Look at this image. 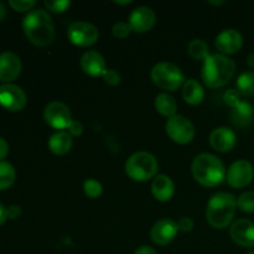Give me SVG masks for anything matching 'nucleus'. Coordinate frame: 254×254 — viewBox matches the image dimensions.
I'll return each mask as SVG.
<instances>
[{
  "label": "nucleus",
  "mask_w": 254,
  "mask_h": 254,
  "mask_svg": "<svg viewBox=\"0 0 254 254\" xmlns=\"http://www.w3.org/2000/svg\"><path fill=\"white\" fill-rule=\"evenodd\" d=\"M67 35L72 44L77 46H91L98 41V29L87 21H74L69 24Z\"/></svg>",
  "instance_id": "nucleus-8"
},
{
  "label": "nucleus",
  "mask_w": 254,
  "mask_h": 254,
  "mask_svg": "<svg viewBox=\"0 0 254 254\" xmlns=\"http://www.w3.org/2000/svg\"><path fill=\"white\" fill-rule=\"evenodd\" d=\"M236 143H237V136L236 133L230 128L226 127H220L212 130L210 134V144L216 151L220 153H226L230 151L231 149L235 148Z\"/></svg>",
  "instance_id": "nucleus-17"
},
{
  "label": "nucleus",
  "mask_w": 254,
  "mask_h": 254,
  "mask_svg": "<svg viewBox=\"0 0 254 254\" xmlns=\"http://www.w3.org/2000/svg\"><path fill=\"white\" fill-rule=\"evenodd\" d=\"M129 24H130L133 31L146 32L154 27L156 22V15L151 7L149 6H138L130 12L129 16Z\"/></svg>",
  "instance_id": "nucleus-13"
},
{
  "label": "nucleus",
  "mask_w": 254,
  "mask_h": 254,
  "mask_svg": "<svg viewBox=\"0 0 254 254\" xmlns=\"http://www.w3.org/2000/svg\"><path fill=\"white\" fill-rule=\"evenodd\" d=\"M254 108L248 102H241L236 108H233V123L238 127H248L253 122Z\"/></svg>",
  "instance_id": "nucleus-22"
},
{
  "label": "nucleus",
  "mask_w": 254,
  "mask_h": 254,
  "mask_svg": "<svg viewBox=\"0 0 254 254\" xmlns=\"http://www.w3.org/2000/svg\"><path fill=\"white\" fill-rule=\"evenodd\" d=\"M231 237L242 247H254V223L247 218L237 220L231 227Z\"/></svg>",
  "instance_id": "nucleus-16"
},
{
  "label": "nucleus",
  "mask_w": 254,
  "mask_h": 254,
  "mask_svg": "<svg viewBox=\"0 0 254 254\" xmlns=\"http://www.w3.org/2000/svg\"><path fill=\"white\" fill-rule=\"evenodd\" d=\"M16 179L14 166L7 161H0V191L9 189Z\"/></svg>",
  "instance_id": "nucleus-24"
},
{
  "label": "nucleus",
  "mask_w": 254,
  "mask_h": 254,
  "mask_svg": "<svg viewBox=\"0 0 254 254\" xmlns=\"http://www.w3.org/2000/svg\"><path fill=\"white\" fill-rule=\"evenodd\" d=\"M21 73V61L14 52L0 54V81L10 83Z\"/></svg>",
  "instance_id": "nucleus-14"
},
{
  "label": "nucleus",
  "mask_w": 254,
  "mask_h": 254,
  "mask_svg": "<svg viewBox=\"0 0 254 254\" xmlns=\"http://www.w3.org/2000/svg\"><path fill=\"white\" fill-rule=\"evenodd\" d=\"M155 108L161 116L170 118L176 114L178 103H176L175 98L169 93H160L155 98Z\"/></svg>",
  "instance_id": "nucleus-23"
},
{
  "label": "nucleus",
  "mask_w": 254,
  "mask_h": 254,
  "mask_svg": "<svg viewBox=\"0 0 254 254\" xmlns=\"http://www.w3.org/2000/svg\"><path fill=\"white\" fill-rule=\"evenodd\" d=\"M192 175L198 184L215 188L225 181L227 171L220 158L210 153H202L192 161Z\"/></svg>",
  "instance_id": "nucleus-3"
},
{
  "label": "nucleus",
  "mask_w": 254,
  "mask_h": 254,
  "mask_svg": "<svg viewBox=\"0 0 254 254\" xmlns=\"http://www.w3.org/2000/svg\"><path fill=\"white\" fill-rule=\"evenodd\" d=\"M247 254H254V251H252V252H250V253H247Z\"/></svg>",
  "instance_id": "nucleus-44"
},
{
  "label": "nucleus",
  "mask_w": 254,
  "mask_h": 254,
  "mask_svg": "<svg viewBox=\"0 0 254 254\" xmlns=\"http://www.w3.org/2000/svg\"><path fill=\"white\" fill-rule=\"evenodd\" d=\"M79 64H81V68L83 69L84 73L93 77L103 76L107 69L104 57L98 51H94V50L84 52L82 55L81 60H79Z\"/></svg>",
  "instance_id": "nucleus-18"
},
{
  "label": "nucleus",
  "mask_w": 254,
  "mask_h": 254,
  "mask_svg": "<svg viewBox=\"0 0 254 254\" xmlns=\"http://www.w3.org/2000/svg\"><path fill=\"white\" fill-rule=\"evenodd\" d=\"M254 178V168L247 160H237L228 168L227 183L231 188L242 189L250 185Z\"/></svg>",
  "instance_id": "nucleus-10"
},
{
  "label": "nucleus",
  "mask_w": 254,
  "mask_h": 254,
  "mask_svg": "<svg viewBox=\"0 0 254 254\" xmlns=\"http://www.w3.org/2000/svg\"><path fill=\"white\" fill-rule=\"evenodd\" d=\"M223 99L232 108H236L242 102L241 101V93L237 89H227L225 92V94H223Z\"/></svg>",
  "instance_id": "nucleus-32"
},
{
  "label": "nucleus",
  "mask_w": 254,
  "mask_h": 254,
  "mask_svg": "<svg viewBox=\"0 0 254 254\" xmlns=\"http://www.w3.org/2000/svg\"><path fill=\"white\" fill-rule=\"evenodd\" d=\"M22 30L30 42L47 46L55 39V25L49 12L44 9L31 10L22 20Z\"/></svg>",
  "instance_id": "nucleus-1"
},
{
  "label": "nucleus",
  "mask_w": 254,
  "mask_h": 254,
  "mask_svg": "<svg viewBox=\"0 0 254 254\" xmlns=\"http://www.w3.org/2000/svg\"><path fill=\"white\" fill-rule=\"evenodd\" d=\"M237 207L246 213L254 212V191H247L237 198Z\"/></svg>",
  "instance_id": "nucleus-28"
},
{
  "label": "nucleus",
  "mask_w": 254,
  "mask_h": 254,
  "mask_svg": "<svg viewBox=\"0 0 254 254\" xmlns=\"http://www.w3.org/2000/svg\"><path fill=\"white\" fill-rule=\"evenodd\" d=\"M68 133L71 135L79 136L82 133H83V126H82L81 122L78 121H72L71 126L68 127Z\"/></svg>",
  "instance_id": "nucleus-35"
},
{
  "label": "nucleus",
  "mask_w": 254,
  "mask_h": 254,
  "mask_svg": "<svg viewBox=\"0 0 254 254\" xmlns=\"http://www.w3.org/2000/svg\"><path fill=\"white\" fill-rule=\"evenodd\" d=\"M72 135L67 131H56L49 139V149L56 155H64L72 148Z\"/></svg>",
  "instance_id": "nucleus-20"
},
{
  "label": "nucleus",
  "mask_w": 254,
  "mask_h": 254,
  "mask_svg": "<svg viewBox=\"0 0 254 254\" xmlns=\"http://www.w3.org/2000/svg\"><path fill=\"white\" fill-rule=\"evenodd\" d=\"M247 64L250 67H252V68H254V52H252V54L248 55L247 57Z\"/></svg>",
  "instance_id": "nucleus-41"
},
{
  "label": "nucleus",
  "mask_w": 254,
  "mask_h": 254,
  "mask_svg": "<svg viewBox=\"0 0 254 254\" xmlns=\"http://www.w3.org/2000/svg\"><path fill=\"white\" fill-rule=\"evenodd\" d=\"M237 200L232 193L217 192L208 200L206 218L213 228H226L235 217Z\"/></svg>",
  "instance_id": "nucleus-4"
},
{
  "label": "nucleus",
  "mask_w": 254,
  "mask_h": 254,
  "mask_svg": "<svg viewBox=\"0 0 254 254\" xmlns=\"http://www.w3.org/2000/svg\"><path fill=\"white\" fill-rule=\"evenodd\" d=\"M151 79L161 89L174 92L185 83V76L176 64L170 62H159L151 69Z\"/></svg>",
  "instance_id": "nucleus-6"
},
{
  "label": "nucleus",
  "mask_w": 254,
  "mask_h": 254,
  "mask_svg": "<svg viewBox=\"0 0 254 254\" xmlns=\"http://www.w3.org/2000/svg\"><path fill=\"white\" fill-rule=\"evenodd\" d=\"M243 45V36L235 29H226L216 37V47L222 55L236 54Z\"/></svg>",
  "instance_id": "nucleus-15"
},
{
  "label": "nucleus",
  "mask_w": 254,
  "mask_h": 254,
  "mask_svg": "<svg viewBox=\"0 0 254 254\" xmlns=\"http://www.w3.org/2000/svg\"><path fill=\"white\" fill-rule=\"evenodd\" d=\"M5 16H6V6L2 2H0V21H2Z\"/></svg>",
  "instance_id": "nucleus-40"
},
{
  "label": "nucleus",
  "mask_w": 254,
  "mask_h": 254,
  "mask_svg": "<svg viewBox=\"0 0 254 254\" xmlns=\"http://www.w3.org/2000/svg\"><path fill=\"white\" fill-rule=\"evenodd\" d=\"M9 5L15 10V11H31L32 7L36 5L35 0H10Z\"/></svg>",
  "instance_id": "nucleus-31"
},
{
  "label": "nucleus",
  "mask_w": 254,
  "mask_h": 254,
  "mask_svg": "<svg viewBox=\"0 0 254 254\" xmlns=\"http://www.w3.org/2000/svg\"><path fill=\"white\" fill-rule=\"evenodd\" d=\"M211 4H216V5H220V4H223L225 1H210Z\"/></svg>",
  "instance_id": "nucleus-43"
},
{
  "label": "nucleus",
  "mask_w": 254,
  "mask_h": 254,
  "mask_svg": "<svg viewBox=\"0 0 254 254\" xmlns=\"http://www.w3.org/2000/svg\"><path fill=\"white\" fill-rule=\"evenodd\" d=\"M133 31L130 24L127 21H118L113 25V29H112V32L116 37L118 39H126L130 32Z\"/></svg>",
  "instance_id": "nucleus-29"
},
{
  "label": "nucleus",
  "mask_w": 254,
  "mask_h": 254,
  "mask_svg": "<svg viewBox=\"0 0 254 254\" xmlns=\"http://www.w3.org/2000/svg\"><path fill=\"white\" fill-rule=\"evenodd\" d=\"M83 190L89 198H98L103 192V186L94 179H87L83 183Z\"/></svg>",
  "instance_id": "nucleus-27"
},
{
  "label": "nucleus",
  "mask_w": 254,
  "mask_h": 254,
  "mask_svg": "<svg viewBox=\"0 0 254 254\" xmlns=\"http://www.w3.org/2000/svg\"><path fill=\"white\" fill-rule=\"evenodd\" d=\"M151 192L158 201L166 202L173 197L175 192V185L173 180L166 175H158L151 184Z\"/></svg>",
  "instance_id": "nucleus-19"
},
{
  "label": "nucleus",
  "mask_w": 254,
  "mask_h": 254,
  "mask_svg": "<svg viewBox=\"0 0 254 254\" xmlns=\"http://www.w3.org/2000/svg\"><path fill=\"white\" fill-rule=\"evenodd\" d=\"M44 119L54 129H68L72 123V114L68 107L62 102H51L44 109Z\"/></svg>",
  "instance_id": "nucleus-9"
},
{
  "label": "nucleus",
  "mask_w": 254,
  "mask_h": 254,
  "mask_svg": "<svg viewBox=\"0 0 254 254\" xmlns=\"http://www.w3.org/2000/svg\"><path fill=\"white\" fill-rule=\"evenodd\" d=\"M114 2L116 4H119V5H126V4H130V0H126V1H119V0H114Z\"/></svg>",
  "instance_id": "nucleus-42"
},
{
  "label": "nucleus",
  "mask_w": 254,
  "mask_h": 254,
  "mask_svg": "<svg viewBox=\"0 0 254 254\" xmlns=\"http://www.w3.org/2000/svg\"><path fill=\"white\" fill-rule=\"evenodd\" d=\"M7 220V212H6V207H4V206L0 203V226L2 225V223H5V221Z\"/></svg>",
  "instance_id": "nucleus-39"
},
{
  "label": "nucleus",
  "mask_w": 254,
  "mask_h": 254,
  "mask_svg": "<svg viewBox=\"0 0 254 254\" xmlns=\"http://www.w3.org/2000/svg\"><path fill=\"white\" fill-rule=\"evenodd\" d=\"M236 72V64L222 54L210 55L203 61L201 77L203 83L210 88H220L232 79Z\"/></svg>",
  "instance_id": "nucleus-2"
},
{
  "label": "nucleus",
  "mask_w": 254,
  "mask_h": 254,
  "mask_svg": "<svg viewBox=\"0 0 254 254\" xmlns=\"http://www.w3.org/2000/svg\"><path fill=\"white\" fill-rule=\"evenodd\" d=\"M237 91L242 96L252 97L254 96V72H243L237 79Z\"/></svg>",
  "instance_id": "nucleus-26"
},
{
  "label": "nucleus",
  "mask_w": 254,
  "mask_h": 254,
  "mask_svg": "<svg viewBox=\"0 0 254 254\" xmlns=\"http://www.w3.org/2000/svg\"><path fill=\"white\" fill-rule=\"evenodd\" d=\"M183 98L191 106L200 104L205 98V89L196 79H186L183 86Z\"/></svg>",
  "instance_id": "nucleus-21"
},
{
  "label": "nucleus",
  "mask_w": 254,
  "mask_h": 254,
  "mask_svg": "<svg viewBox=\"0 0 254 254\" xmlns=\"http://www.w3.org/2000/svg\"><path fill=\"white\" fill-rule=\"evenodd\" d=\"M7 154H9V144L4 138L0 136V161L4 160Z\"/></svg>",
  "instance_id": "nucleus-37"
},
{
  "label": "nucleus",
  "mask_w": 254,
  "mask_h": 254,
  "mask_svg": "<svg viewBox=\"0 0 254 254\" xmlns=\"http://www.w3.org/2000/svg\"><path fill=\"white\" fill-rule=\"evenodd\" d=\"M26 93L19 86L12 83H4L0 86V104L6 111H21L26 106Z\"/></svg>",
  "instance_id": "nucleus-11"
},
{
  "label": "nucleus",
  "mask_w": 254,
  "mask_h": 254,
  "mask_svg": "<svg viewBox=\"0 0 254 254\" xmlns=\"http://www.w3.org/2000/svg\"><path fill=\"white\" fill-rule=\"evenodd\" d=\"M7 212V218H11V220H15V218L19 217L21 215V208L17 205H11L6 208Z\"/></svg>",
  "instance_id": "nucleus-36"
},
{
  "label": "nucleus",
  "mask_w": 254,
  "mask_h": 254,
  "mask_svg": "<svg viewBox=\"0 0 254 254\" xmlns=\"http://www.w3.org/2000/svg\"><path fill=\"white\" fill-rule=\"evenodd\" d=\"M188 52L193 60H203L205 61L210 54H208V45L201 39H193L189 42Z\"/></svg>",
  "instance_id": "nucleus-25"
},
{
  "label": "nucleus",
  "mask_w": 254,
  "mask_h": 254,
  "mask_svg": "<svg viewBox=\"0 0 254 254\" xmlns=\"http://www.w3.org/2000/svg\"><path fill=\"white\" fill-rule=\"evenodd\" d=\"M71 2L68 0H46L45 1V6L52 12H64L69 7Z\"/></svg>",
  "instance_id": "nucleus-30"
},
{
  "label": "nucleus",
  "mask_w": 254,
  "mask_h": 254,
  "mask_svg": "<svg viewBox=\"0 0 254 254\" xmlns=\"http://www.w3.org/2000/svg\"><path fill=\"white\" fill-rule=\"evenodd\" d=\"M178 223L174 222L171 218H163L151 227V241L158 246H166L173 242L178 235Z\"/></svg>",
  "instance_id": "nucleus-12"
},
{
  "label": "nucleus",
  "mask_w": 254,
  "mask_h": 254,
  "mask_svg": "<svg viewBox=\"0 0 254 254\" xmlns=\"http://www.w3.org/2000/svg\"><path fill=\"white\" fill-rule=\"evenodd\" d=\"M102 77H103L104 82L108 83L109 86H117L121 82V74L116 69H106Z\"/></svg>",
  "instance_id": "nucleus-33"
},
{
  "label": "nucleus",
  "mask_w": 254,
  "mask_h": 254,
  "mask_svg": "<svg viewBox=\"0 0 254 254\" xmlns=\"http://www.w3.org/2000/svg\"><path fill=\"white\" fill-rule=\"evenodd\" d=\"M158 161L148 151H138L129 156L126 163V173L131 180L146 181L158 173Z\"/></svg>",
  "instance_id": "nucleus-5"
},
{
  "label": "nucleus",
  "mask_w": 254,
  "mask_h": 254,
  "mask_svg": "<svg viewBox=\"0 0 254 254\" xmlns=\"http://www.w3.org/2000/svg\"><path fill=\"white\" fill-rule=\"evenodd\" d=\"M166 133L169 138L178 144H188L195 136V127L189 118L175 114L166 121Z\"/></svg>",
  "instance_id": "nucleus-7"
},
{
  "label": "nucleus",
  "mask_w": 254,
  "mask_h": 254,
  "mask_svg": "<svg viewBox=\"0 0 254 254\" xmlns=\"http://www.w3.org/2000/svg\"><path fill=\"white\" fill-rule=\"evenodd\" d=\"M134 254H158V252L153 247H150V246H141V247H139L135 251Z\"/></svg>",
  "instance_id": "nucleus-38"
},
{
  "label": "nucleus",
  "mask_w": 254,
  "mask_h": 254,
  "mask_svg": "<svg viewBox=\"0 0 254 254\" xmlns=\"http://www.w3.org/2000/svg\"><path fill=\"white\" fill-rule=\"evenodd\" d=\"M193 226H195V223H193L192 218L190 217H181L178 222V228L181 232H190V231H192Z\"/></svg>",
  "instance_id": "nucleus-34"
}]
</instances>
